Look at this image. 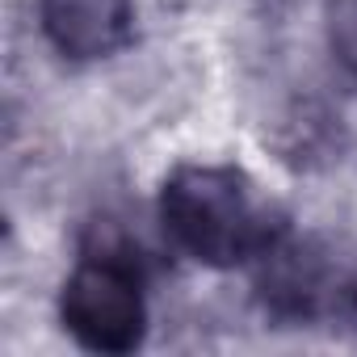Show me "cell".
Listing matches in <instances>:
<instances>
[{"mask_svg": "<svg viewBox=\"0 0 357 357\" xmlns=\"http://www.w3.org/2000/svg\"><path fill=\"white\" fill-rule=\"evenodd\" d=\"M324 38H328L332 68L340 72V80H349L357 89V0H328Z\"/></svg>", "mask_w": 357, "mask_h": 357, "instance_id": "5b68a950", "label": "cell"}, {"mask_svg": "<svg viewBox=\"0 0 357 357\" xmlns=\"http://www.w3.org/2000/svg\"><path fill=\"white\" fill-rule=\"evenodd\" d=\"M160 223L168 240L211 269L257 261L282 223L257 206L248 176L231 164H181L160 185Z\"/></svg>", "mask_w": 357, "mask_h": 357, "instance_id": "6da1fadb", "label": "cell"}, {"mask_svg": "<svg viewBox=\"0 0 357 357\" xmlns=\"http://www.w3.org/2000/svg\"><path fill=\"white\" fill-rule=\"evenodd\" d=\"M38 26L63 59L97 63L130 43L135 5L130 0H38Z\"/></svg>", "mask_w": 357, "mask_h": 357, "instance_id": "277c9868", "label": "cell"}, {"mask_svg": "<svg viewBox=\"0 0 357 357\" xmlns=\"http://www.w3.org/2000/svg\"><path fill=\"white\" fill-rule=\"evenodd\" d=\"M59 324L89 353H135L147 336V298L135 265L105 248L80 257L59 290Z\"/></svg>", "mask_w": 357, "mask_h": 357, "instance_id": "3957f363", "label": "cell"}, {"mask_svg": "<svg viewBox=\"0 0 357 357\" xmlns=\"http://www.w3.org/2000/svg\"><path fill=\"white\" fill-rule=\"evenodd\" d=\"M257 298L290 324L344 319L357 311V252L324 236L278 231L257 257Z\"/></svg>", "mask_w": 357, "mask_h": 357, "instance_id": "7a4b0ae2", "label": "cell"}]
</instances>
